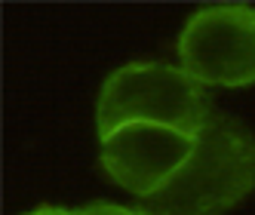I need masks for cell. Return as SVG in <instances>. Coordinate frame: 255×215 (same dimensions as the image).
<instances>
[{"instance_id":"obj_1","label":"cell","mask_w":255,"mask_h":215,"mask_svg":"<svg viewBox=\"0 0 255 215\" xmlns=\"http://www.w3.org/2000/svg\"><path fill=\"white\" fill-rule=\"evenodd\" d=\"M249 194H255V132L212 111L188 163L141 209L151 215H225Z\"/></svg>"},{"instance_id":"obj_2","label":"cell","mask_w":255,"mask_h":215,"mask_svg":"<svg viewBox=\"0 0 255 215\" xmlns=\"http://www.w3.org/2000/svg\"><path fill=\"white\" fill-rule=\"evenodd\" d=\"M215 111L203 83L166 62H129L105 80L96 105L99 138L135 123L197 135Z\"/></svg>"},{"instance_id":"obj_3","label":"cell","mask_w":255,"mask_h":215,"mask_svg":"<svg viewBox=\"0 0 255 215\" xmlns=\"http://www.w3.org/2000/svg\"><path fill=\"white\" fill-rule=\"evenodd\" d=\"M178 59L203 86L255 83V6L218 3L197 9L178 37Z\"/></svg>"},{"instance_id":"obj_4","label":"cell","mask_w":255,"mask_h":215,"mask_svg":"<svg viewBox=\"0 0 255 215\" xmlns=\"http://www.w3.org/2000/svg\"><path fill=\"white\" fill-rule=\"evenodd\" d=\"M194 141L197 135L169 126H151V123L123 126L102 138L99 169L111 185L148 200L166 188L175 172L188 163Z\"/></svg>"},{"instance_id":"obj_5","label":"cell","mask_w":255,"mask_h":215,"mask_svg":"<svg viewBox=\"0 0 255 215\" xmlns=\"http://www.w3.org/2000/svg\"><path fill=\"white\" fill-rule=\"evenodd\" d=\"M74 215H151L148 209H132V206H120V203H86L74 209Z\"/></svg>"},{"instance_id":"obj_6","label":"cell","mask_w":255,"mask_h":215,"mask_svg":"<svg viewBox=\"0 0 255 215\" xmlns=\"http://www.w3.org/2000/svg\"><path fill=\"white\" fill-rule=\"evenodd\" d=\"M25 215H74V212L62 209V206H37L34 212H25Z\"/></svg>"}]
</instances>
